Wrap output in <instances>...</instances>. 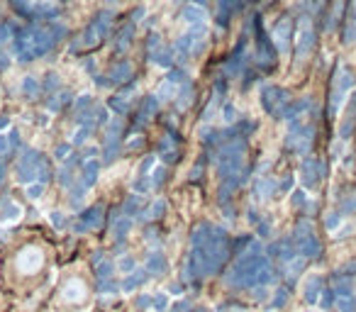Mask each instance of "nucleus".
Here are the masks:
<instances>
[{
	"mask_svg": "<svg viewBox=\"0 0 356 312\" xmlns=\"http://www.w3.org/2000/svg\"><path fill=\"white\" fill-rule=\"evenodd\" d=\"M95 273H98V278H100V280H108V278H110V273H113V263H100Z\"/></svg>",
	"mask_w": 356,
	"mask_h": 312,
	"instance_id": "obj_30",
	"label": "nucleus"
},
{
	"mask_svg": "<svg viewBox=\"0 0 356 312\" xmlns=\"http://www.w3.org/2000/svg\"><path fill=\"white\" fill-rule=\"evenodd\" d=\"M52 222H54V224H59V227H61V224H64V217H61V215H54V217H52Z\"/></svg>",
	"mask_w": 356,
	"mask_h": 312,
	"instance_id": "obj_44",
	"label": "nucleus"
},
{
	"mask_svg": "<svg viewBox=\"0 0 356 312\" xmlns=\"http://www.w3.org/2000/svg\"><path fill=\"white\" fill-rule=\"evenodd\" d=\"M0 178H3V166H0Z\"/></svg>",
	"mask_w": 356,
	"mask_h": 312,
	"instance_id": "obj_46",
	"label": "nucleus"
},
{
	"mask_svg": "<svg viewBox=\"0 0 356 312\" xmlns=\"http://www.w3.org/2000/svg\"><path fill=\"white\" fill-rule=\"evenodd\" d=\"M259 234H261V237H268V222H261V224H259Z\"/></svg>",
	"mask_w": 356,
	"mask_h": 312,
	"instance_id": "obj_40",
	"label": "nucleus"
},
{
	"mask_svg": "<svg viewBox=\"0 0 356 312\" xmlns=\"http://www.w3.org/2000/svg\"><path fill=\"white\" fill-rule=\"evenodd\" d=\"M8 151H10V139L5 134H0V156H5Z\"/></svg>",
	"mask_w": 356,
	"mask_h": 312,
	"instance_id": "obj_36",
	"label": "nucleus"
},
{
	"mask_svg": "<svg viewBox=\"0 0 356 312\" xmlns=\"http://www.w3.org/2000/svg\"><path fill=\"white\" fill-rule=\"evenodd\" d=\"M290 185H293V178H285V181H283V183L278 185V188H281V190H288Z\"/></svg>",
	"mask_w": 356,
	"mask_h": 312,
	"instance_id": "obj_42",
	"label": "nucleus"
},
{
	"mask_svg": "<svg viewBox=\"0 0 356 312\" xmlns=\"http://www.w3.org/2000/svg\"><path fill=\"white\" fill-rule=\"evenodd\" d=\"M147 268H149L151 273H164L166 271V258L161 256V254H154L149 258V263H147Z\"/></svg>",
	"mask_w": 356,
	"mask_h": 312,
	"instance_id": "obj_20",
	"label": "nucleus"
},
{
	"mask_svg": "<svg viewBox=\"0 0 356 312\" xmlns=\"http://www.w3.org/2000/svg\"><path fill=\"white\" fill-rule=\"evenodd\" d=\"M225 120L227 122H234V120H237V110H234L232 105H227L225 108Z\"/></svg>",
	"mask_w": 356,
	"mask_h": 312,
	"instance_id": "obj_38",
	"label": "nucleus"
},
{
	"mask_svg": "<svg viewBox=\"0 0 356 312\" xmlns=\"http://www.w3.org/2000/svg\"><path fill=\"white\" fill-rule=\"evenodd\" d=\"M305 202H307L305 193H302V190H295V193H293V207H305Z\"/></svg>",
	"mask_w": 356,
	"mask_h": 312,
	"instance_id": "obj_34",
	"label": "nucleus"
},
{
	"mask_svg": "<svg viewBox=\"0 0 356 312\" xmlns=\"http://www.w3.org/2000/svg\"><path fill=\"white\" fill-rule=\"evenodd\" d=\"M159 108V100H156V95H149L144 103H142V110H139V122H144L149 115H154Z\"/></svg>",
	"mask_w": 356,
	"mask_h": 312,
	"instance_id": "obj_17",
	"label": "nucleus"
},
{
	"mask_svg": "<svg viewBox=\"0 0 356 312\" xmlns=\"http://www.w3.org/2000/svg\"><path fill=\"white\" fill-rule=\"evenodd\" d=\"M71 151V147L69 144H61V147L57 149V159H66V154Z\"/></svg>",
	"mask_w": 356,
	"mask_h": 312,
	"instance_id": "obj_39",
	"label": "nucleus"
},
{
	"mask_svg": "<svg viewBox=\"0 0 356 312\" xmlns=\"http://www.w3.org/2000/svg\"><path fill=\"white\" fill-rule=\"evenodd\" d=\"M120 266H122V268H125V271H127V268H132V266H134V261H132V258H125V261H122V263H120Z\"/></svg>",
	"mask_w": 356,
	"mask_h": 312,
	"instance_id": "obj_43",
	"label": "nucleus"
},
{
	"mask_svg": "<svg viewBox=\"0 0 356 312\" xmlns=\"http://www.w3.org/2000/svg\"><path fill=\"white\" fill-rule=\"evenodd\" d=\"M315 37H317V35H315V30H312V25H310V18H302L298 35H295V59H298V61H302L305 56L315 49Z\"/></svg>",
	"mask_w": 356,
	"mask_h": 312,
	"instance_id": "obj_6",
	"label": "nucleus"
},
{
	"mask_svg": "<svg viewBox=\"0 0 356 312\" xmlns=\"http://www.w3.org/2000/svg\"><path fill=\"white\" fill-rule=\"evenodd\" d=\"M198 312H205V310H198Z\"/></svg>",
	"mask_w": 356,
	"mask_h": 312,
	"instance_id": "obj_47",
	"label": "nucleus"
},
{
	"mask_svg": "<svg viewBox=\"0 0 356 312\" xmlns=\"http://www.w3.org/2000/svg\"><path fill=\"white\" fill-rule=\"evenodd\" d=\"M351 20L356 22V0H354V15H351Z\"/></svg>",
	"mask_w": 356,
	"mask_h": 312,
	"instance_id": "obj_45",
	"label": "nucleus"
},
{
	"mask_svg": "<svg viewBox=\"0 0 356 312\" xmlns=\"http://www.w3.org/2000/svg\"><path fill=\"white\" fill-rule=\"evenodd\" d=\"M20 215H22V207L10 195H5L0 200V222H13V220H18Z\"/></svg>",
	"mask_w": 356,
	"mask_h": 312,
	"instance_id": "obj_11",
	"label": "nucleus"
},
{
	"mask_svg": "<svg viewBox=\"0 0 356 312\" xmlns=\"http://www.w3.org/2000/svg\"><path fill=\"white\" fill-rule=\"evenodd\" d=\"M324 176H327V164L322 159H315V156L302 159V164H300V181H302L305 188L315 190L324 181Z\"/></svg>",
	"mask_w": 356,
	"mask_h": 312,
	"instance_id": "obj_4",
	"label": "nucleus"
},
{
	"mask_svg": "<svg viewBox=\"0 0 356 312\" xmlns=\"http://www.w3.org/2000/svg\"><path fill=\"white\" fill-rule=\"evenodd\" d=\"M312 134L315 129L310 125H302V122H293V127L288 132V139H285V147L298 151V154H307L312 147Z\"/></svg>",
	"mask_w": 356,
	"mask_h": 312,
	"instance_id": "obj_5",
	"label": "nucleus"
},
{
	"mask_svg": "<svg viewBox=\"0 0 356 312\" xmlns=\"http://www.w3.org/2000/svg\"><path fill=\"white\" fill-rule=\"evenodd\" d=\"M100 220H103V210H100V207H93V210H88V212L78 215L76 229H78V232H86V229H95V227L100 224Z\"/></svg>",
	"mask_w": 356,
	"mask_h": 312,
	"instance_id": "obj_10",
	"label": "nucleus"
},
{
	"mask_svg": "<svg viewBox=\"0 0 356 312\" xmlns=\"http://www.w3.org/2000/svg\"><path fill=\"white\" fill-rule=\"evenodd\" d=\"M293 241L298 246V254L305 258H315L319 256L322 246H319L317 237H315V229H312V222L310 220H300L298 227H295V234H293Z\"/></svg>",
	"mask_w": 356,
	"mask_h": 312,
	"instance_id": "obj_2",
	"label": "nucleus"
},
{
	"mask_svg": "<svg viewBox=\"0 0 356 312\" xmlns=\"http://www.w3.org/2000/svg\"><path fill=\"white\" fill-rule=\"evenodd\" d=\"M334 305L339 312H356V295H339Z\"/></svg>",
	"mask_w": 356,
	"mask_h": 312,
	"instance_id": "obj_18",
	"label": "nucleus"
},
{
	"mask_svg": "<svg viewBox=\"0 0 356 312\" xmlns=\"http://www.w3.org/2000/svg\"><path fill=\"white\" fill-rule=\"evenodd\" d=\"M285 300H288V290L281 288V290H276V297H273V302H271V305H273V307H281Z\"/></svg>",
	"mask_w": 356,
	"mask_h": 312,
	"instance_id": "obj_33",
	"label": "nucleus"
},
{
	"mask_svg": "<svg viewBox=\"0 0 356 312\" xmlns=\"http://www.w3.org/2000/svg\"><path fill=\"white\" fill-rule=\"evenodd\" d=\"M332 154H334V159H339V154H341V142H337V144L332 147Z\"/></svg>",
	"mask_w": 356,
	"mask_h": 312,
	"instance_id": "obj_41",
	"label": "nucleus"
},
{
	"mask_svg": "<svg viewBox=\"0 0 356 312\" xmlns=\"http://www.w3.org/2000/svg\"><path fill=\"white\" fill-rule=\"evenodd\" d=\"M95 178H98V161L95 159H88L86 164H83V171H81V185L83 188H91L95 183Z\"/></svg>",
	"mask_w": 356,
	"mask_h": 312,
	"instance_id": "obj_14",
	"label": "nucleus"
},
{
	"mask_svg": "<svg viewBox=\"0 0 356 312\" xmlns=\"http://www.w3.org/2000/svg\"><path fill=\"white\" fill-rule=\"evenodd\" d=\"M290 95L288 91H283L278 86H266L261 91V103H263V110L271 112L273 117H285V110L290 105Z\"/></svg>",
	"mask_w": 356,
	"mask_h": 312,
	"instance_id": "obj_3",
	"label": "nucleus"
},
{
	"mask_svg": "<svg viewBox=\"0 0 356 312\" xmlns=\"http://www.w3.org/2000/svg\"><path fill=\"white\" fill-rule=\"evenodd\" d=\"M39 266H42V251L37 246H27L22 249V254L18 256V268L22 273H35Z\"/></svg>",
	"mask_w": 356,
	"mask_h": 312,
	"instance_id": "obj_8",
	"label": "nucleus"
},
{
	"mask_svg": "<svg viewBox=\"0 0 356 312\" xmlns=\"http://www.w3.org/2000/svg\"><path fill=\"white\" fill-rule=\"evenodd\" d=\"M166 302H169V300H166V295H156V297L151 300V305H154L156 310H166Z\"/></svg>",
	"mask_w": 356,
	"mask_h": 312,
	"instance_id": "obj_35",
	"label": "nucleus"
},
{
	"mask_svg": "<svg viewBox=\"0 0 356 312\" xmlns=\"http://www.w3.org/2000/svg\"><path fill=\"white\" fill-rule=\"evenodd\" d=\"M110 105H113L115 110L117 112H125L127 110V108H130V95H127V93H122V95H117V98H115L113 103H110Z\"/></svg>",
	"mask_w": 356,
	"mask_h": 312,
	"instance_id": "obj_26",
	"label": "nucleus"
},
{
	"mask_svg": "<svg viewBox=\"0 0 356 312\" xmlns=\"http://www.w3.org/2000/svg\"><path fill=\"white\" fill-rule=\"evenodd\" d=\"M276 190H278V185H276V181H271V178H259V181H256V195H259L261 200L271 198Z\"/></svg>",
	"mask_w": 356,
	"mask_h": 312,
	"instance_id": "obj_16",
	"label": "nucleus"
},
{
	"mask_svg": "<svg viewBox=\"0 0 356 312\" xmlns=\"http://www.w3.org/2000/svg\"><path fill=\"white\" fill-rule=\"evenodd\" d=\"M354 83H356L354 71L349 66H344V64H337L334 74H332V88H329V117H334L339 112L349 91L354 88Z\"/></svg>",
	"mask_w": 356,
	"mask_h": 312,
	"instance_id": "obj_1",
	"label": "nucleus"
},
{
	"mask_svg": "<svg viewBox=\"0 0 356 312\" xmlns=\"http://www.w3.org/2000/svg\"><path fill=\"white\" fill-rule=\"evenodd\" d=\"M64 295H66V300H83L86 297V285L81 280H69L66 288H64Z\"/></svg>",
	"mask_w": 356,
	"mask_h": 312,
	"instance_id": "obj_15",
	"label": "nucleus"
},
{
	"mask_svg": "<svg viewBox=\"0 0 356 312\" xmlns=\"http://www.w3.org/2000/svg\"><path fill=\"white\" fill-rule=\"evenodd\" d=\"M324 290V280L319 275H312L307 283H305V300L307 302H319V295Z\"/></svg>",
	"mask_w": 356,
	"mask_h": 312,
	"instance_id": "obj_12",
	"label": "nucleus"
},
{
	"mask_svg": "<svg viewBox=\"0 0 356 312\" xmlns=\"http://www.w3.org/2000/svg\"><path fill=\"white\" fill-rule=\"evenodd\" d=\"M154 164H156V159H154V156H149V159H147V161L142 164V168H139V173H142V176H147V173H149V168H151Z\"/></svg>",
	"mask_w": 356,
	"mask_h": 312,
	"instance_id": "obj_37",
	"label": "nucleus"
},
{
	"mask_svg": "<svg viewBox=\"0 0 356 312\" xmlns=\"http://www.w3.org/2000/svg\"><path fill=\"white\" fill-rule=\"evenodd\" d=\"M190 98H193V83L186 81L183 88H181V93H178V108H186L188 103H190Z\"/></svg>",
	"mask_w": 356,
	"mask_h": 312,
	"instance_id": "obj_22",
	"label": "nucleus"
},
{
	"mask_svg": "<svg viewBox=\"0 0 356 312\" xmlns=\"http://www.w3.org/2000/svg\"><path fill=\"white\" fill-rule=\"evenodd\" d=\"M344 42L346 44H354L356 42V22L351 20L349 25H346V30H344Z\"/></svg>",
	"mask_w": 356,
	"mask_h": 312,
	"instance_id": "obj_29",
	"label": "nucleus"
},
{
	"mask_svg": "<svg viewBox=\"0 0 356 312\" xmlns=\"http://www.w3.org/2000/svg\"><path fill=\"white\" fill-rule=\"evenodd\" d=\"M183 20H186V22H190L193 27H198V25H205L207 13L200 8V5H188L186 10H183Z\"/></svg>",
	"mask_w": 356,
	"mask_h": 312,
	"instance_id": "obj_13",
	"label": "nucleus"
},
{
	"mask_svg": "<svg viewBox=\"0 0 356 312\" xmlns=\"http://www.w3.org/2000/svg\"><path fill=\"white\" fill-rule=\"evenodd\" d=\"M176 149L171 147V137H166V139H161V144H159V156H164L166 161H173L176 159Z\"/></svg>",
	"mask_w": 356,
	"mask_h": 312,
	"instance_id": "obj_21",
	"label": "nucleus"
},
{
	"mask_svg": "<svg viewBox=\"0 0 356 312\" xmlns=\"http://www.w3.org/2000/svg\"><path fill=\"white\" fill-rule=\"evenodd\" d=\"M42 193H44V183L27 185V195H30V198H42Z\"/></svg>",
	"mask_w": 356,
	"mask_h": 312,
	"instance_id": "obj_31",
	"label": "nucleus"
},
{
	"mask_svg": "<svg viewBox=\"0 0 356 312\" xmlns=\"http://www.w3.org/2000/svg\"><path fill=\"white\" fill-rule=\"evenodd\" d=\"M130 76H132L130 64H117L113 69V74H110V78H113V83H122V81H127Z\"/></svg>",
	"mask_w": 356,
	"mask_h": 312,
	"instance_id": "obj_19",
	"label": "nucleus"
},
{
	"mask_svg": "<svg viewBox=\"0 0 356 312\" xmlns=\"http://www.w3.org/2000/svg\"><path fill=\"white\" fill-rule=\"evenodd\" d=\"M130 227H132V222L127 220V217H122V220L115 222V234H117V239H125V237H127Z\"/></svg>",
	"mask_w": 356,
	"mask_h": 312,
	"instance_id": "obj_25",
	"label": "nucleus"
},
{
	"mask_svg": "<svg viewBox=\"0 0 356 312\" xmlns=\"http://www.w3.org/2000/svg\"><path fill=\"white\" fill-rule=\"evenodd\" d=\"M271 37H273V47L285 54L288 49H290V37H293V20L290 18H281L276 22V27H273V32H271Z\"/></svg>",
	"mask_w": 356,
	"mask_h": 312,
	"instance_id": "obj_7",
	"label": "nucleus"
},
{
	"mask_svg": "<svg viewBox=\"0 0 356 312\" xmlns=\"http://www.w3.org/2000/svg\"><path fill=\"white\" fill-rule=\"evenodd\" d=\"M341 220H344V215H341V212H329V215H327V220H324V224H327V229H337L339 224H341Z\"/></svg>",
	"mask_w": 356,
	"mask_h": 312,
	"instance_id": "obj_27",
	"label": "nucleus"
},
{
	"mask_svg": "<svg viewBox=\"0 0 356 312\" xmlns=\"http://www.w3.org/2000/svg\"><path fill=\"white\" fill-rule=\"evenodd\" d=\"M354 132H356V95L351 98V103L346 108V115H344V120L339 125V139L346 142V139H351Z\"/></svg>",
	"mask_w": 356,
	"mask_h": 312,
	"instance_id": "obj_9",
	"label": "nucleus"
},
{
	"mask_svg": "<svg viewBox=\"0 0 356 312\" xmlns=\"http://www.w3.org/2000/svg\"><path fill=\"white\" fill-rule=\"evenodd\" d=\"M22 91L27 93L30 98H35V95H37V91H39V83H37V78H27V81L22 83Z\"/></svg>",
	"mask_w": 356,
	"mask_h": 312,
	"instance_id": "obj_28",
	"label": "nucleus"
},
{
	"mask_svg": "<svg viewBox=\"0 0 356 312\" xmlns=\"http://www.w3.org/2000/svg\"><path fill=\"white\" fill-rule=\"evenodd\" d=\"M173 95H176V83H171V81H166V83L156 91V98H161V100H169Z\"/></svg>",
	"mask_w": 356,
	"mask_h": 312,
	"instance_id": "obj_24",
	"label": "nucleus"
},
{
	"mask_svg": "<svg viewBox=\"0 0 356 312\" xmlns=\"http://www.w3.org/2000/svg\"><path fill=\"white\" fill-rule=\"evenodd\" d=\"M139 205H142V200H139V195H132L130 200H127V205H125L127 215H132V212H137V210H139Z\"/></svg>",
	"mask_w": 356,
	"mask_h": 312,
	"instance_id": "obj_32",
	"label": "nucleus"
},
{
	"mask_svg": "<svg viewBox=\"0 0 356 312\" xmlns=\"http://www.w3.org/2000/svg\"><path fill=\"white\" fill-rule=\"evenodd\" d=\"M144 280H147V275H144V273H142V271H139V273H137V275H127V280L122 283V288H125V290H132V288H137V285H142Z\"/></svg>",
	"mask_w": 356,
	"mask_h": 312,
	"instance_id": "obj_23",
	"label": "nucleus"
}]
</instances>
